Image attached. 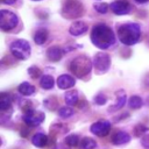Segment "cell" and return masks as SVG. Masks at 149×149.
Listing matches in <instances>:
<instances>
[{"mask_svg":"<svg viewBox=\"0 0 149 149\" xmlns=\"http://www.w3.org/2000/svg\"><path fill=\"white\" fill-rule=\"evenodd\" d=\"M91 42L99 49H108L115 43V36L111 27L105 23H98L91 31Z\"/></svg>","mask_w":149,"mask_h":149,"instance_id":"1","label":"cell"},{"mask_svg":"<svg viewBox=\"0 0 149 149\" xmlns=\"http://www.w3.org/2000/svg\"><path fill=\"white\" fill-rule=\"evenodd\" d=\"M118 37L122 44L134 45L141 37V28L137 23H123L118 28Z\"/></svg>","mask_w":149,"mask_h":149,"instance_id":"2","label":"cell"},{"mask_svg":"<svg viewBox=\"0 0 149 149\" xmlns=\"http://www.w3.org/2000/svg\"><path fill=\"white\" fill-rule=\"evenodd\" d=\"M93 62L85 55L77 56L70 63V71L78 78H84L92 70Z\"/></svg>","mask_w":149,"mask_h":149,"instance_id":"3","label":"cell"},{"mask_svg":"<svg viewBox=\"0 0 149 149\" xmlns=\"http://www.w3.org/2000/svg\"><path fill=\"white\" fill-rule=\"evenodd\" d=\"M61 14L68 20L78 19L84 14V6L78 0H65L62 6Z\"/></svg>","mask_w":149,"mask_h":149,"instance_id":"4","label":"cell"},{"mask_svg":"<svg viewBox=\"0 0 149 149\" xmlns=\"http://www.w3.org/2000/svg\"><path fill=\"white\" fill-rule=\"evenodd\" d=\"M10 52L13 54V56L17 59H27L30 56L31 52V48L30 44L28 43V41L26 40H15L10 43Z\"/></svg>","mask_w":149,"mask_h":149,"instance_id":"5","label":"cell"},{"mask_svg":"<svg viewBox=\"0 0 149 149\" xmlns=\"http://www.w3.org/2000/svg\"><path fill=\"white\" fill-rule=\"evenodd\" d=\"M19 22V19L16 16V14H14L13 12L6 10V9H1L0 12V28L3 31L10 30L13 29Z\"/></svg>","mask_w":149,"mask_h":149,"instance_id":"6","label":"cell"},{"mask_svg":"<svg viewBox=\"0 0 149 149\" xmlns=\"http://www.w3.org/2000/svg\"><path fill=\"white\" fill-rule=\"evenodd\" d=\"M44 118H45V114L41 111H35V109H28L24 112L22 119L23 121L30 126V127H35V126H38L41 125L43 121H44Z\"/></svg>","mask_w":149,"mask_h":149,"instance_id":"7","label":"cell"},{"mask_svg":"<svg viewBox=\"0 0 149 149\" xmlns=\"http://www.w3.org/2000/svg\"><path fill=\"white\" fill-rule=\"evenodd\" d=\"M93 66L98 72H106L111 66V58L105 52H98L95 54L93 58Z\"/></svg>","mask_w":149,"mask_h":149,"instance_id":"8","label":"cell"},{"mask_svg":"<svg viewBox=\"0 0 149 149\" xmlns=\"http://www.w3.org/2000/svg\"><path fill=\"white\" fill-rule=\"evenodd\" d=\"M90 130L97 136H106L111 130V122L107 120H99L91 125Z\"/></svg>","mask_w":149,"mask_h":149,"instance_id":"9","label":"cell"},{"mask_svg":"<svg viewBox=\"0 0 149 149\" xmlns=\"http://www.w3.org/2000/svg\"><path fill=\"white\" fill-rule=\"evenodd\" d=\"M112 12L116 15H126L128 13L132 12V6L130 3H128L127 1H123V0H118V1H114L109 5Z\"/></svg>","mask_w":149,"mask_h":149,"instance_id":"10","label":"cell"},{"mask_svg":"<svg viewBox=\"0 0 149 149\" xmlns=\"http://www.w3.org/2000/svg\"><path fill=\"white\" fill-rule=\"evenodd\" d=\"M56 83H57V86L61 90H68V88H71V87L74 86L76 79L70 74H61L57 78Z\"/></svg>","mask_w":149,"mask_h":149,"instance_id":"11","label":"cell"},{"mask_svg":"<svg viewBox=\"0 0 149 149\" xmlns=\"http://www.w3.org/2000/svg\"><path fill=\"white\" fill-rule=\"evenodd\" d=\"M86 31H87V24L83 21H74L69 28V33L72 36H79Z\"/></svg>","mask_w":149,"mask_h":149,"instance_id":"12","label":"cell"},{"mask_svg":"<svg viewBox=\"0 0 149 149\" xmlns=\"http://www.w3.org/2000/svg\"><path fill=\"white\" fill-rule=\"evenodd\" d=\"M111 141L115 146H121V144H125V143H127V142L130 141V135L128 133H126V132H121L120 130V132H116L112 136Z\"/></svg>","mask_w":149,"mask_h":149,"instance_id":"13","label":"cell"},{"mask_svg":"<svg viewBox=\"0 0 149 149\" xmlns=\"http://www.w3.org/2000/svg\"><path fill=\"white\" fill-rule=\"evenodd\" d=\"M62 56H63V50L57 45L50 47L47 51V57L51 62H58L62 58Z\"/></svg>","mask_w":149,"mask_h":149,"instance_id":"14","label":"cell"},{"mask_svg":"<svg viewBox=\"0 0 149 149\" xmlns=\"http://www.w3.org/2000/svg\"><path fill=\"white\" fill-rule=\"evenodd\" d=\"M31 143L37 148H43L49 143V137L43 133H37L31 137Z\"/></svg>","mask_w":149,"mask_h":149,"instance_id":"15","label":"cell"},{"mask_svg":"<svg viewBox=\"0 0 149 149\" xmlns=\"http://www.w3.org/2000/svg\"><path fill=\"white\" fill-rule=\"evenodd\" d=\"M48 36H49V33H48L47 28H40L34 34V42L38 45H42L47 42Z\"/></svg>","mask_w":149,"mask_h":149,"instance_id":"16","label":"cell"},{"mask_svg":"<svg viewBox=\"0 0 149 149\" xmlns=\"http://www.w3.org/2000/svg\"><path fill=\"white\" fill-rule=\"evenodd\" d=\"M126 102V93L123 91H118L116 92V101L113 106H111L108 108V112H113V111H119L125 106Z\"/></svg>","mask_w":149,"mask_h":149,"instance_id":"17","label":"cell"},{"mask_svg":"<svg viewBox=\"0 0 149 149\" xmlns=\"http://www.w3.org/2000/svg\"><path fill=\"white\" fill-rule=\"evenodd\" d=\"M40 85L44 90H51L55 86V79L50 74H44V76H42V78L40 80Z\"/></svg>","mask_w":149,"mask_h":149,"instance_id":"18","label":"cell"},{"mask_svg":"<svg viewBox=\"0 0 149 149\" xmlns=\"http://www.w3.org/2000/svg\"><path fill=\"white\" fill-rule=\"evenodd\" d=\"M17 91H19L22 95H31V94L35 93V87H34L31 84H29L28 81H23V83H21V84L19 85Z\"/></svg>","mask_w":149,"mask_h":149,"instance_id":"19","label":"cell"},{"mask_svg":"<svg viewBox=\"0 0 149 149\" xmlns=\"http://www.w3.org/2000/svg\"><path fill=\"white\" fill-rule=\"evenodd\" d=\"M10 105H12V98L8 93L6 92H2L1 95H0V109L2 112L7 111L10 108Z\"/></svg>","mask_w":149,"mask_h":149,"instance_id":"20","label":"cell"},{"mask_svg":"<svg viewBox=\"0 0 149 149\" xmlns=\"http://www.w3.org/2000/svg\"><path fill=\"white\" fill-rule=\"evenodd\" d=\"M64 100L68 105H76L78 102V92L77 91H69L64 94Z\"/></svg>","mask_w":149,"mask_h":149,"instance_id":"21","label":"cell"},{"mask_svg":"<svg viewBox=\"0 0 149 149\" xmlns=\"http://www.w3.org/2000/svg\"><path fill=\"white\" fill-rule=\"evenodd\" d=\"M79 147L80 149H94L97 147V142L91 137H84L80 140Z\"/></svg>","mask_w":149,"mask_h":149,"instance_id":"22","label":"cell"},{"mask_svg":"<svg viewBox=\"0 0 149 149\" xmlns=\"http://www.w3.org/2000/svg\"><path fill=\"white\" fill-rule=\"evenodd\" d=\"M142 105H143V101H142V99L139 95H133L128 100V106L132 109H137V108L142 107Z\"/></svg>","mask_w":149,"mask_h":149,"instance_id":"23","label":"cell"},{"mask_svg":"<svg viewBox=\"0 0 149 149\" xmlns=\"http://www.w3.org/2000/svg\"><path fill=\"white\" fill-rule=\"evenodd\" d=\"M74 114V111L73 108H71L70 106H63L58 109V115L62 118V119H68L70 116H72Z\"/></svg>","mask_w":149,"mask_h":149,"instance_id":"24","label":"cell"},{"mask_svg":"<svg viewBox=\"0 0 149 149\" xmlns=\"http://www.w3.org/2000/svg\"><path fill=\"white\" fill-rule=\"evenodd\" d=\"M65 143H66L69 147H76V146L79 143V136L76 135V134L68 135V136L65 137Z\"/></svg>","mask_w":149,"mask_h":149,"instance_id":"25","label":"cell"},{"mask_svg":"<svg viewBox=\"0 0 149 149\" xmlns=\"http://www.w3.org/2000/svg\"><path fill=\"white\" fill-rule=\"evenodd\" d=\"M93 8L100 14H106L108 12V8H111V7L106 2H97L93 5Z\"/></svg>","mask_w":149,"mask_h":149,"instance_id":"26","label":"cell"},{"mask_svg":"<svg viewBox=\"0 0 149 149\" xmlns=\"http://www.w3.org/2000/svg\"><path fill=\"white\" fill-rule=\"evenodd\" d=\"M147 130H149L148 127L144 126V125H142V123H140V125H136V126H135V128H134V134H135V136H141V135H143L144 133H147Z\"/></svg>","mask_w":149,"mask_h":149,"instance_id":"27","label":"cell"},{"mask_svg":"<svg viewBox=\"0 0 149 149\" xmlns=\"http://www.w3.org/2000/svg\"><path fill=\"white\" fill-rule=\"evenodd\" d=\"M28 73H29L30 77L34 78V79L38 78V77L42 74V73H41V70H40L37 66H35V65H33V66H30V68L28 69Z\"/></svg>","mask_w":149,"mask_h":149,"instance_id":"28","label":"cell"},{"mask_svg":"<svg viewBox=\"0 0 149 149\" xmlns=\"http://www.w3.org/2000/svg\"><path fill=\"white\" fill-rule=\"evenodd\" d=\"M94 102H95L97 105H99V106L105 105V104L107 102V97H106L104 93H99V94H97V95L94 97Z\"/></svg>","mask_w":149,"mask_h":149,"instance_id":"29","label":"cell"},{"mask_svg":"<svg viewBox=\"0 0 149 149\" xmlns=\"http://www.w3.org/2000/svg\"><path fill=\"white\" fill-rule=\"evenodd\" d=\"M141 144L142 147H144L146 149H149V134H146L142 136L141 139Z\"/></svg>","mask_w":149,"mask_h":149,"instance_id":"30","label":"cell"},{"mask_svg":"<svg viewBox=\"0 0 149 149\" xmlns=\"http://www.w3.org/2000/svg\"><path fill=\"white\" fill-rule=\"evenodd\" d=\"M143 84H144V86H146V87H148V88H149V73L144 77V79H143Z\"/></svg>","mask_w":149,"mask_h":149,"instance_id":"31","label":"cell"},{"mask_svg":"<svg viewBox=\"0 0 149 149\" xmlns=\"http://www.w3.org/2000/svg\"><path fill=\"white\" fill-rule=\"evenodd\" d=\"M17 0H2V3H5V5H13V3H15Z\"/></svg>","mask_w":149,"mask_h":149,"instance_id":"32","label":"cell"},{"mask_svg":"<svg viewBox=\"0 0 149 149\" xmlns=\"http://www.w3.org/2000/svg\"><path fill=\"white\" fill-rule=\"evenodd\" d=\"M128 115H129V114H128V113H125V114H123V115H119V116H116V118H115V119H114V120H115V121H116V122H118V120H122V119H123V118H127V116H128Z\"/></svg>","mask_w":149,"mask_h":149,"instance_id":"33","label":"cell"},{"mask_svg":"<svg viewBox=\"0 0 149 149\" xmlns=\"http://www.w3.org/2000/svg\"><path fill=\"white\" fill-rule=\"evenodd\" d=\"M136 2H140V3H144V2H147V1H149V0H135Z\"/></svg>","mask_w":149,"mask_h":149,"instance_id":"34","label":"cell"},{"mask_svg":"<svg viewBox=\"0 0 149 149\" xmlns=\"http://www.w3.org/2000/svg\"><path fill=\"white\" fill-rule=\"evenodd\" d=\"M147 104H148V105H149V97H148V98H147Z\"/></svg>","mask_w":149,"mask_h":149,"instance_id":"35","label":"cell"},{"mask_svg":"<svg viewBox=\"0 0 149 149\" xmlns=\"http://www.w3.org/2000/svg\"><path fill=\"white\" fill-rule=\"evenodd\" d=\"M31 1H41V0H31Z\"/></svg>","mask_w":149,"mask_h":149,"instance_id":"36","label":"cell"}]
</instances>
